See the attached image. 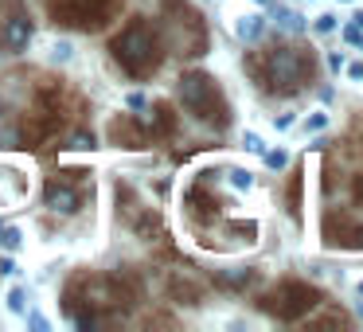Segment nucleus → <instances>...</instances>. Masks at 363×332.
<instances>
[{
    "instance_id": "10",
    "label": "nucleus",
    "mask_w": 363,
    "mask_h": 332,
    "mask_svg": "<svg viewBox=\"0 0 363 332\" xmlns=\"http://www.w3.org/2000/svg\"><path fill=\"white\" fill-rule=\"evenodd\" d=\"M168 297L180 301V305H199V285L184 282V277H172L168 282Z\"/></svg>"
},
{
    "instance_id": "15",
    "label": "nucleus",
    "mask_w": 363,
    "mask_h": 332,
    "mask_svg": "<svg viewBox=\"0 0 363 332\" xmlns=\"http://www.w3.org/2000/svg\"><path fill=\"white\" fill-rule=\"evenodd\" d=\"M0 246H9V250H16V246H20V231L0 227Z\"/></svg>"
},
{
    "instance_id": "24",
    "label": "nucleus",
    "mask_w": 363,
    "mask_h": 332,
    "mask_svg": "<svg viewBox=\"0 0 363 332\" xmlns=\"http://www.w3.org/2000/svg\"><path fill=\"white\" fill-rule=\"evenodd\" d=\"M352 24H355V28H359V32H363V9H359V12H355V16H352Z\"/></svg>"
},
{
    "instance_id": "12",
    "label": "nucleus",
    "mask_w": 363,
    "mask_h": 332,
    "mask_svg": "<svg viewBox=\"0 0 363 332\" xmlns=\"http://www.w3.org/2000/svg\"><path fill=\"white\" fill-rule=\"evenodd\" d=\"M235 32H238V40L254 43V40H262V32H266V20L262 16H238Z\"/></svg>"
},
{
    "instance_id": "13",
    "label": "nucleus",
    "mask_w": 363,
    "mask_h": 332,
    "mask_svg": "<svg viewBox=\"0 0 363 332\" xmlns=\"http://www.w3.org/2000/svg\"><path fill=\"white\" fill-rule=\"evenodd\" d=\"M71 149H79V153L94 149V137H90L86 129H79V133H71Z\"/></svg>"
},
{
    "instance_id": "4",
    "label": "nucleus",
    "mask_w": 363,
    "mask_h": 332,
    "mask_svg": "<svg viewBox=\"0 0 363 332\" xmlns=\"http://www.w3.org/2000/svg\"><path fill=\"white\" fill-rule=\"evenodd\" d=\"M118 9L121 0H51L48 4L51 20L63 28H74V32H98L118 16Z\"/></svg>"
},
{
    "instance_id": "28",
    "label": "nucleus",
    "mask_w": 363,
    "mask_h": 332,
    "mask_svg": "<svg viewBox=\"0 0 363 332\" xmlns=\"http://www.w3.org/2000/svg\"><path fill=\"white\" fill-rule=\"evenodd\" d=\"M359 316H363V305H359Z\"/></svg>"
},
{
    "instance_id": "2",
    "label": "nucleus",
    "mask_w": 363,
    "mask_h": 332,
    "mask_svg": "<svg viewBox=\"0 0 363 332\" xmlns=\"http://www.w3.org/2000/svg\"><path fill=\"white\" fill-rule=\"evenodd\" d=\"M308 74H313V59H305L301 48H285V43H277V48L266 51L262 79H266L269 90H277V94H293V90L305 87Z\"/></svg>"
},
{
    "instance_id": "21",
    "label": "nucleus",
    "mask_w": 363,
    "mask_h": 332,
    "mask_svg": "<svg viewBox=\"0 0 363 332\" xmlns=\"http://www.w3.org/2000/svg\"><path fill=\"white\" fill-rule=\"evenodd\" d=\"M230 176H235L238 188H250V172H242V168H230Z\"/></svg>"
},
{
    "instance_id": "25",
    "label": "nucleus",
    "mask_w": 363,
    "mask_h": 332,
    "mask_svg": "<svg viewBox=\"0 0 363 332\" xmlns=\"http://www.w3.org/2000/svg\"><path fill=\"white\" fill-rule=\"evenodd\" d=\"M355 196H359V204H363V176L355 180Z\"/></svg>"
},
{
    "instance_id": "27",
    "label": "nucleus",
    "mask_w": 363,
    "mask_h": 332,
    "mask_svg": "<svg viewBox=\"0 0 363 332\" xmlns=\"http://www.w3.org/2000/svg\"><path fill=\"white\" fill-rule=\"evenodd\" d=\"M355 293H359V297H363V282H359V285H355Z\"/></svg>"
},
{
    "instance_id": "26",
    "label": "nucleus",
    "mask_w": 363,
    "mask_h": 332,
    "mask_svg": "<svg viewBox=\"0 0 363 332\" xmlns=\"http://www.w3.org/2000/svg\"><path fill=\"white\" fill-rule=\"evenodd\" d=\"M254 4H262V9H269V4H274V0H254Z\"/></svg>"
},
{
    "instance_id": "6",
    "label": "nucleus",
    "mask_w": 363,
    "mask_h": 332,
    "mask_svg": "<svg viewBox=\"0 0 363 332\" xmlns=\"http://www.w3.org/2000/svg\"><path fill=\"white\" fill-rule=\"evenodd\" d=\"M32 40V16L20 0H4L0 9V48L4 51H24Z\"/></svg>"
},
{
    "instance_id": "16",
    "label": "nucleus",
    "mask_w": 363,
    "mask_h": 332,
    "mask_svg": "<svg viewBox=\"0 0 363 332\" xmlns=\"http://www.w3.org/2000/svg\"><path fill=\"white\" fill-rule=\"evenodd\" d=\"M266 165H269V168H285V165H289V153H285V149L266 153Z\"/></svg>"
},
{
    "instance_id": "5",
    "label": "nucleus",
    "mask_w": 363,
    "mask_h": 332,
    "mask_svg": "<svg viewBox=\"0 0 363 332\" xmlns=\"http://www.w3.org/2000/svg\"><path fill=\"white\" fill-rule=\"evenodd\" d=\"M316 301H320V293H316L313 285H305V282H281L277 289H269L258 305L266 309L269 316H277V321H297V316H305Z\"/></svg>"
},
{
    "instance_id": "19",
    "label": "nucleus",
    "mask_w": 363,
    "mask_h": 332,
    "mask_svg": "<svg viewBox=\"0 0 363 332\" xmlns=\"http://www.w3.org/2000/svg\"><path fill=\"white\" fill-rule=\"evenodd\" d=\"M332 28H336V16H332V12L316 16V32H332Z\"/></svg>"
},
{
    "instance_id": "3",
    "label": "nucleus",
    "mask_w": 363,
    "mask_h": 332,
    "mask_svg": "<svg viewBox=\"0 0 363 332\" xmlns=\"http://www.w3.org/2000/svg\"><path fill=\"white\" fill-rule=\"evenodd\" d=\"M180 102L188 106L199 121H207V126H215V129H223L230 121L219 87H215V79H211V74H203V71H188L180 79Z\"/></svg>"
},
{
    "instance_id": "1",
    "label": "nucleus",
    "mask_w": 363,
    "mask_h": 332,
    "mask_svg": "<svg viewBox=\"0 0 363 332\" xmlns=\"http://www.w3.org/2000/svg\"><path fill=\"white\" fill-rule=\"evenodd\" d=\"M110 55L118 59V67L129 74V79H149L152 71L160 67V40H157V28L149 20H129L118 35L110 40Z\"/></svg>"
},
{
    "instance_id": "20",
    "label": "nucleus",
    "mask_w": 363,
    "mask_h": 332,
    "mask_svg": "<svg viewBox=\"0 0 363 332\" xmlns=\"http://www.w3.org/2000/svg\"><path fill=\"white\" fill-rule=\"evenodd\" d=\"M242 145H246L250 153H262V137H258V133H246V137H242Z\"/></svg>"
},
{
    "instance_id": "11",
    "label": "nucleus",
    "mask_w": 363,
    "mask_h": 332,
    "mask_svg": "<svg viewBox=\"0 0 363 332\" xmlns=\"http://www.w3.org/2000/svg\"><path fill=\"white\" fill-rule=\"evenodd\" d=\"M269 12H274V20L285 28V32H305V20H301V12H293V9H285V4H269Z\"/></svg>"
},
{
    "instance_id": "23",
    "label": "nucleus",
    "mask_w": 363,
    "mask_h": 332,
    "mask_svg": "<svg viewBox=\"0 0 363 332\" xmlns=\"http://www.w3.org/2000/svg\"><path fill=\"white\" fill-rule=\"evenodd\" d=\"M347 74H352V79H363V63H355V67H347Z\"/></svg>"
},
{
    "instance_id": "8",
    "label": "nucleus",
    "mask_w": 363,
    "mask_h": 332,
    "mask_svg": "<svg viewBox=\"0 0 363 332\" xmlns=\"http://www.w3.org/2000/svg\"><path fill=\"white\" fill-rule=\"evenodd\" d=\"M110 141L121 145V149H141V145L149 141V133L141 129V121H137V114H133V118H113L110 121Z\"/></svg>"
},
{
    "instance_id": "9",
    "label": "nucleus",
    "mask_w": 363,
    "mask_h": 332,
    "mask_svg": "<svg viewBox=\"0 0 363 332\" xmlns=\"http://www.w3.org/2000/svg\"><path fill=\"white\" fill-rule=\"evenodd\" d=\"M43 204L59 215H74L82 204V196L74 188H63V184H48V188H43Z\"/></svg>"
},
{
    "instance_id": "17",
    "label": "nucleus",
    "mask_w": 363,
    "mask_h": 332,
    "mask_svg": "<svg viewBox=\"0 0 363 332\" xmlns=\"http://www.w3.org/2000/svg\"><path fill=\"white\" fill-rule=\"evenodd\" d=\"M24 301H28L24 289H12V293H9V309H16V313H24Z\"/></svg>"
},
{
    "instance_id": "18",
    "label": "nucleus",
    "mask_w": 363,
    "mask_h": 332,
    "mask_svg": "<svg viewBox=\"0 0 363 332\" xmlns=\"http://www.w3.org/2000/svg\"><path fill=\"white\" fill-rule=\"evenodd\" d=\"M324 126H328V114H313V118L305 121V129H308V133H316V129H324Z\"/></svg>"
},
{
    "instance_id": "22",
    "label": "nucleus",
    "mask_w": 363,
    "mask_h": 332,
    "mask_svg": "<svg viewBox=\"0 0 363 332\" xmlns=\"http://www.w3.org/2000/svg\"><path fill=\"white\" fill-rule=\"evenodd\" d=\"M328 67L332 71H344V55H328Z\"/></svg>"
},
{
    "instance_id": "7",
    "label": "nucleus",
    "mask_w": 363,
    "mask_h": 332,
    "mask_svg": "<svg viewBox=\"0 0 363 332\" xmlns=\"http://www.w3.org/2000/svg\"><path fill=\"white\" fill-rule=\"evenodd\" d=\"M324 243L359 250L363 246V227L352 219V215H328V219H324Z\"/></svg>"
},
{
    "instance_id": "14",
    "label": "nucleus",
    "mask_w": 363,
    "mask_h": 332,
    "mask_svg": "<svg viewBox=\"0 0 363 332\" xmlns=\"http://www.w3.org/2000/svg\"><path fill=\"white\" fill-rule=\"evenodd\" d=\"M219 282H223V285H235V289H238V285H246V282H250V270H235V274H219Z\"/></svg>"
}]
</instances>
